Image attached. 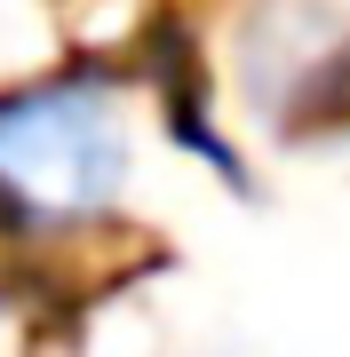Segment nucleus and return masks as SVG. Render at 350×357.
I'll list each match as a JSON object with an SVG mask.
<instances>
[{
	"label": "nucleus",
	"instance_id": "nucleus-1",
	"mask_svg": "<svg viewBox=\"0 0 350 357\" xmlns=\"http://www.w3.org/2000/svg\"><path fill=\"white\" fill-rule=\"evenodd\" d=\"M136 183V103L112 72H48L0 88V230L72 238Z\"/></svg>",
	"mask_w": 350,
	"mask_h": 357
}]
</instances>
